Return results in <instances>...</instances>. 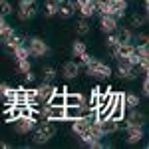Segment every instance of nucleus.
<instances>
[{"instance_id": "f257e3e1", "label": "nucleus", "mask_w": 149, "mask_h": 149, "mask_svg": "<svg viewBox=\"0 0 149 149\" xmlns=\"http://www.w3.org/2000/svg\"><path fill=\"white\" fill-rule=\"evenodd\" d=\"M36 133H34V143L36 145H44L50 139L56 135V125L50 121V119H42V121H36Z\"/></svg>"}, {"instance_id": "f03ea898", "label": "nucleus", "mask_w": 149, "mask_h": 149, "mask_svg": "<svg viewBox=\"0 0 149 149\" xmlns=\"http://www.w3.org/2000/svg\"><path fill=\"white\" fill-rule=\"evenodd\" d=\"M88 70V76H92V78H100V80H105V78H109L111 76V68L105 64V62H100V60H93L86 66Z\"/></svg>"}, {"instance_id": "7ed1b4c3", "label": "nucleus", "mask_w": 149, "mask_h": 149, "mask_svg": "<svg viewBox=\"0 0 149 149\" xmlns=\"http://www.w3.org/2000/svg\"><path fill=\"white\" fill-rule=\"evenodd\" d=\"M28 50H30V56H36V58H44L50 54V48H48V44L42 40V38H30L28 40Z\"/></svg>"}, {"instance_id": "20e7f679", "label": "nucleus", "mask_w": 149, "mask_h": 149, "mask_svg": "<svg viewBox=\"0 0 149 149\" xmlns=\"http://www.w3.org/2000/svg\"><path fill=\"white\" fill-rule=\"evenodd\" d=\"M117 76L123 80H135L137 78V68L127 62V58H117Z\"/></svg>"}, {"instance_id": "39448f33", "label": "nucleus", "mask_w": 149, "mask_h": 149, "mask_svg": "<svg viewBox=\"0 0 149 149\" xmlns=\"http://www.w3.org/2000/svg\"><path fill=\"white\" fill-rule=\"evenodd\" d=\"M36 14H38L36 2H24V0H20V4H18V18H20L22 22L32 20Z\"/></svg>"}, {"instance_id": "423d86ee", "label": "nucleus", "mask_w": 149, "mask_h": 149, "mask_svg": "<svg viewBox=\"0 0 149 149\" xmlns=\"http://www.w3.org/2000/svg\"><path fill=\"white\" fill-rule=\"evenodd\" d=\"M58 88L56 86H52L50 81H42V86H38L36 88V97H38V102L40 103H46L50 97H52V93L56 92Z\"/></svg>"}, {"instance_id": "0eeeda50", "label": "nucleus", "mask_w": 149, "mask_h": 149, "mask_svg": "<svg viewBox=\"0 0 149 149\" xmlns=\"http://www.w3.org/2000/svg\"><path fill=\"white\" fill-rule=\"evenodd\" d=\"M125 10H127V0H111L109 6H107V12L115 16L117 20L125 16Z\"/></svg>"}, {"instance_id": "6e6552de", "label": "nucleus", "mask_w": 149, "mask_h": 149, "mask_svg": "<svg viewBox=\"0 0 149 149\" xmlns=\"http://www.w3.org/2000/svg\"><path fill=\"white\" fill-rule=\"evenodd\" d=\"M117 26H119V24H117V18H115V16H111V14L100 16V30H102V32L109 34V32H113Z\"/></svg>"}, {"instance_id": "1a4fd4ad", "label": "nucleus", "mask_w": 149, "mask_h": 149, "mask_svg": "<svg viewBox=\"0 0 149 149\" xmlns=\"http://www.w3.org/2000/svg\"><path fill=\"white\" fill-rule=\"evenodd\" d=\"M125 131H127L125 141L129 143V145H135V143H139V141L143 139V127L141 125H129Z\"/></svg>"}, {"instance_id": "9d476101", "label": "nucleus", "mask_w": 149, "mask_h": 149, "mask_svg": "<svg viewBox=\"0 0 149 149\" xmlns=\"http://www.w3.org/2000/svg\"><path fill=\"white\" fill-rule=\"evenodd\" d=\"M34 121L30 119V117H18V119H14V129L18 131V133H28V131H32L34 129Z\"/></svg>"}, {"instance_id": "9b49d317", "label": "nucleus", "mask_w": 149, "mask_h": 149, "mask_svg": "<svg viewBox=\"0 0 149 149\" xmlns=\"http://www.w3.org/2000/svg\"><path fill=\"white\" fill-rule=\"evenodd\" d=\"M133 44H117L115 48H111L109 52H111V56L117 60V58H129L133 54Z\"/></svg>"}, {"instance_id": "f8f14e48", "label": "nucleus", "mask_w": 149, "mask_h": 149, "mask_svg": "<svg viewBox=\"0 0 149 149\" xmlns=\"http://www.w3.org/2000/svg\"><path fill=\"white\" fill-rule=\"evenodd\" d=\"M100 129L103 131V135H111L115 131H119V121H115L113 117H105L100 121Z\"/></svg>"}, {"instance_id": "ddd939ff", "label": "nucleus", "mask_w": 149, "mask_h": 149, "mask_svg": "<svg viewBox=\"0 0 149 149\" xmlns=\"http://www.w3.org/2000/svg\"><path fill=\"white\" fill-rule=\"evenodd\" d=\"M72 121H74V123H72V131H74L78 137H80L84 131H88V127L92 125V123L86 119V115H80V117H76V119H72Z\"/></svg>"}, {"instance_id": "4468645a", "label": "nucleus", "mask_w": 149, "mask_h": 149, "mask_svg": "<svg viewBox=\"0 0 149 149\" xmlns=\"http://www.w3.org/2000/svg\"><path fill=\"white\" fill-rule=\"evenodd\" d=\"M125 121H127V127L129 125H141L143 127L145 125V113H141L137 107H135V109L129 111V115L125 117Z\"/></svg>"}, {"instance_id": "2eb2a0df", "label": "nucleus", "mask_w": 149, "mask_h": 149, "mask_svg": "<svg viewBox=\"0 0 149 149\" xmlns=\"http://www.w3.org/2000/svg\"><path fill=\"white\" fill-rule=\"evenodd\" d=\"M74 2L72 0H66V2H62V4H58V16L60 18H64V20H68L74 16Z\"/></svg>"}, {"instance_id": "dca6fc26", "label": "nucleus", "mask_w": 149, "mask_h": 149, "mask_svg": "<svg viewBox=\"0 0 149 149\" xmlns=\"http://www.w3.org/2000/svg\"><path fill=\"white\" fill-rule=\"evenodd\" d=\"M115 38H117V42L119 44H131V40H133V32L129 30V28H115Z\"/></svg>"}, {"instance_id": "f3484780", "label": "nucleus", "mask_w": 149, "mask_h": 149, "mask_svg": "<svg viewBox=\"0 0 149 149\" xmlns=\"http://www.w3.org/2000/svg\"><path fill=\"white\" fill-rule=\"evenodd\" d=\"M62 74H64V78H68V80L78 78V74H80V64H76V62H66L64 68H62Z\"/></svg>"}, {"instance_id": "a211bd4d", "label": "nucleus", "mask_w": 149, "mask_h": 149, "mask_svg": "<svg viewBox=\"0 0 149 149\" xmlns=\"http://www.w3.org/2000/svg\"><path fill=\"white\" fill-rule=\"evenodd\" d=\"M64 105H78V107H81V105H88V100H86L81 93L68 92L66 93V103H64Z\"/></svg>"}, {"instance_id": "6ab92c4d", "label": "nucleus", "mask_w": 149, "mask_h": 149, "mask_svg": "<svg viewBox=\"0 0 149 149\" xmlns=\"http://www.w3.org/2000/svg\"><path fill=\"white\" fill-rule=\"evenodd\" d=\"M78 10H80L81 18H92V16H95V2L90 0V2H86L84 6H78Z\"/></svg>"}, {"instance_id": "aec40b11", "label": "nucleus", "mask_w": 149, "mask_h": 149, "mask_svg": "<svg viewBox=\"0 0 149 149\" xmlns=\"http://www.w3.org/2000/svg\"><path fill=\"white\" fill-rule=\"evenodd\" d=\"M20 115H22V107L16 105V103H12V105H8V109H6L4 117H6V121H14V119H18Z\"/></svg>"}, {"instance_id": "412c9836", "label": "nucleus", "mask_w": 149, "mask_h": 149, "mask_svg": "<svg viewBox=\"0 0 149 149\" xmlns=\"http://www.w3.org/2000/svg\"><path fill=\"white\" fill-rule=\"evenodd\" d=\"M22 44H24V38L20 34H16V32H14V34L10 36V40H8L4 46H6V50H8V52H14V48L22 46Z\"/></svg>"}, {"instance_id": "4be33fe9", "label": "nucleus", "mask_w": 149, "mask_h": 149, "mask_svg": "<svg viewBox=\"0 0 149 149\" xmlns=\"http://www.w3.org/2000/svg\"><path fill=\"white\" fill-rule=\"evenodd\" d=\"M14 103H16V105H20V107H24V105L28 103L26 90H24V88H18V90H14Z\"/></svg>"}, {"instance_id": "5701e85b", "label": "nucleus", "mask_w": 149, "mask_h": 149, "mask_svg": "<svg viewBox=\"0 0 149 149\" xmlns=\"http://www.w3.org/2000/svg\"><path fill=\"white\" fill-rule=\"evenodd\" d=\"M12 34H14V28L8 26V24H4V26L0 28V44H6V42L10 40Z\"/></svg>"}, {"instance_id": "b1692460", "label": "nucleus", "mask_w": 149, "mask_h": 149, "mask_svg": "<svg viewBox=\"0 0 149 149\" xmlns=\"http://www.w3.org/2000/svg\"><path fill=\"white\" fill-rule=\"evenodd\" d=\"M123 102H125V107H129V109H135V107L139 105V95H137V93H125Z\"/></svg>"}, {"instance_id": "393cba45", "label": "nucleus", "mask_w": 149, "mask_h": 149, "mask_svg": "<svg viewBox=\"0 0 149 149\" xmlns=\"http://www.w3.org/2000/svg\"><path fill=\"white\" fill-rule=\"evenodd\" d=\"M44 14H46L48 18H52V16L58 14V2L56 0H48L46 4H44Z\"/></svg>"}, {"instance_id": "a878e982", "label": "nucleus", "mask_w": 149, "mask_h": 149, "mask_svg": "<svg viewBox=\"0 0 149 149\" xmlns=\"http://www.w3.org/2000/svg\"><path fill=\"white\" fill-rule=\"evenodd\" d=\"M14 58L16 60H26V58H30V50H28V46L26 44H22V46H18V48H14Z\"/></svg>"}, {"instance_id": "bb28decb", "label": "nucleus", "mask_w": 149, "mask_h": 149, "mask_svg": "<svg viewBox=\"0 0 149 149\" xmlns=\"http://www.w3.org/2000/svg\"><path fill=\"white\" fill-rule=\"evenodd\" d=\"M58 76V72L52 66H46V68L42 70V81H54Z\"/></svg>"}, {"instance_id": "cd10ccee", "label": "nucleus", "mask_w": 149, "mask_h": 149, "mask_svg": "<svg viewBox=\"0 0 149 149\" xmlns=\"http://www.w3.org/2000/svg\"><path fill=\"white\" fill-rule=\"evenodd\" d=\"M76 32L80 36L90 34V22H88V18H84V20H80V22L76 24Z\"/></svg>"}, {"instance_id": "c85d7f7f", "label": "nucleus", "mask_w": 149, "mask_h": 149, "mask_svg": "<svg viewBox=\"0 0 149 149\" xmlns=\"http://www.w3.org/2000/svg\"><path fill=\"white\" fill-rule=\"evenodd\" d=\"M84 52H88V50H86V44L80 42V40H78V42H74V46H72V54H74V58H80Z\"/></svg>"}, {"instance_id": "c756f323", "label": "nucleus", "mask_w": 149, "mask_h": 149, "mask_svg": "<svg viewBox=\"0 0 149 149\" xmlns=\"http://www.w3.org/2000/svg\"><path fill=\"white\" fill-rule=\"evenodd\" d=\"M12 12H14V8H12L10 2L8 0H0V14L2 16H10Z\"/></svg>"}, {"instance_id": "7c9ffc66", "label": "nucleus", "mask_w": 149, "mask_h": 149, "mask_svg": "<svg viewBox=\"0 0 149 149\" xmlns=\"http://www.w3.org/2000/svg\"><path fill=\"white\" fill-rule=\"evenodd\" d=\"M143 22H147V14H145V16H137V14H133V16H131V20H129V24H131L133 28L143 26Z\"/></svg>"}, {"instance_id": "2f4dec72", "label": "nucleus", "mask_w": 149, "mask_h": 149, "mask_svg": "<svg viewBox=\"0 0 149 149\" xmlns=\"http://www.w3.org/2000/svg\"><path fill=\"white\" fill-rule=\"evenodd\" d=\"M100 92H102V88H93L92 90V95H90V107H97V100H100Z\"/></svg>"}, {"instance_id": "473e14b6", "label": "nucleus", "mask_w": 149, "mask_h": 149, "mask_svg": "<svg viewBox=\"0 0 149 149\" xmlns=\"http://www.w3.org/2000/svg\"><path fill=\"white\" fill-rule=\"evenodd\" d=\"M16 62H18V72H20V74H26V72H30V70H32L28 58H26V60H16Z\"/></svg>"}, {"instance_id": "72a5a7b5", "label": "nucleus", "mask_w": 149, "mask_h": 149, "mask_svg": "<svg viewBox=\"0 0 149 149\" xmlns=\"http://www.w3.org/2000/svg\"><path fill=\"white\" fill-rule=\"evenodd\" d=\"M133 52H135L139 58H149V48H147V44H137Z\"/></svg>"}, {"instance_id": "f704fd0d", "label": "nucleus", "mask_w": 149, "mask_h": 149, "mask_svg": "<svg viewBox=\"0 0 149 149\" xmlns=\"http://www.w3.org/2000/svg\"><path fill=\"white\" fill-rule=\"evenodd\" d=\"M117 44H119V42H117V38H115V32H109V34H107V40H105V46L111 50V48H115Z\"/></svg>"}, {"instance_id": "c9c22d12", "label": "nucleus", "mask_w": 149, "mask_h": 149, "mask_svg": "<svg viewBox=\"0 0 149 149\" xmlns=\"http://www.w3.org/2000/svg\"><path fill=\"white\" fill-rule=\"evenodd\" d=\"M2 100H4V103H6V105H12V103H14V90H12V88H8V92L2 95Z\"/></svg>"}, {"instance_id": "e433bc0d", "label": "nucleus", "mask_w": 149, "mask_h": 149, "mask_svg": "<svg viewBox=\"0 0 149 149\" xmlns=\"http://www.w3.org/2000/svg\"><path fill=\"white\" fill-rule=\"evenodd\" d=\"M90 62H92V56H90L88 52H84V54H81V56H80V68H81V66L86 68V66H88Z\"/></svg>"}, {"instance_id": "4c0bfd02", "label": "nucleus", "mask_w": 149, "mask_h": 149, "mask_svg": "<svg viewBox=\"0 0 149 149\" xmlns=\"http://www.w3.org/2000/svg\"><path fill=\"white\" fill-rule=\"evenodd\" d=\"M131 42H137V44H147V34H137L133 36V40Z\"/></svg>"}, {"instance_id": "58836bf2", "label": "nucleus", "mask_w": 149, "mask_h": 149, "mask_svg": "<svg viewBox=\"0 0 149 149\" xmlns=\"http://www.w3.org/2000/svg\"><path fill=\"white\" fill-rule=\"evenodd\" d=\"M141 92H143V95H147V93H149V81H147V74L143 76V84H141Z\"/></svg>"}, {"instance_id": "ea45409f", "label": "nucleus", "mask_w": 149, "mask_h": 149, "mask_svg": "<svg viewBox=\"0 0 149 149\" xmlns=\"http://www.w3.org/2000/svg\"><path fill=\"white\" fill-rule=\"evenodd\" d=\"M8 88H10V86H8V84H0V97H2V95H4V93L8 92Z\"/></svg>"}, {"instance_id": "a19ab883", "label": "nucleus", "mask_w": 149, "mask_h": 149, "mask_svg": "<svg viewBox=\"0 0 149 149\" xmlns=\"http://www.w3.org/2000/svg\"><path fill=\"white\" fill-rule=\"evenodd\" d=\"M24 76H26V81H34V80H36V76L32 74V70H30V72H26Z\"/></svg>"}, {"instance_id": "79ce46f5", "label": "nucleus", "mask_w": 149, "mask_h": 149, "mask_svg": "<svg viewBox=\"0 0 149 149\" xmlns=\"http://www.w3.org/2000/svg\"><path fill=\"white\" fill-rule=\"evenodd\" d=\"M72 2H74L76 6H84V4H86V2H90V0H72Z\"/></svg>"}, {"instance_id": "37998d69", "label": "nucleus", "mask_w": 149, "mask_h": 149, "mask_svg": "<svg viewBox=\"0 0 149 149\" xmlns=\"http://www.w3.org/2000/svg\"><path fill=\"white\" fill-rule=\"evenodd\" d=\"M4 24H6V16H2V14H0V28H2Z\"/></svg>"}, {"instance_id": "c03bdc74", "label": "nucleus", "mask_w": 149, "mask_h": 149, "mask_svg": "<svg viewBox=\"0 0 149 149\" xmlns=\"http://www.w3.org/2000/svg\"><path fill=\"white\" fill-rule=\"evenodd\" d=\"M0 147H2V149H8L10 145H8V143H4V141H0Z\"/></svg>"}, {"instance_id": "a18cd8bd", "label": "nucleus", "mask_w": 149, "mask_h": 149, "mask_svg": "<svg viewBox=\"0 0 149 149\" xmlns=\"http://www.w3.org/2000/svg\"><path fill=\"white\" fill-rule=\"evenodd\" d=\"M56 2H58V4H62V2H66V0H56Z\"/></svg>"}, {"instance_id": "49530a36", "label": "nucleus", "mask_w": 149, "mask_h": 149, "mask_svg": "<svg viewBox=\"0 0 149 149\" xmlns=\"http://www.w3.org/2000/svg\"><path fill=\"white\" fill-rule=\"evenodd\" d=\"M24 2H36V0H24Z\"/></svg>"}]
</instances>
